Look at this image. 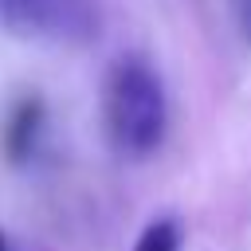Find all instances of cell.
Listing matches in <instances>:
<instances>
[{
	"mask_svg": "<svg viewBox=\"0 0 251 251\" xmlns=\"http://www.w3.org/2000/svg\"><path fill=\"white\" fill-rule=\"evenodd\" d=\"M35 122H39V106H35V102H24V106L16 110V118L8 122V149H12V157H24V153L31 149Z\"/></svg>",
	"mask_w": 251,
	"mask_h": 251,
	"instance_id": "4",
	"label": "cell"
},
{
	"mask_svg": "<svg viewBox=\"0 0 251 251\" xmlns=\"http://www.w3.org/2000/svg\"><path fill=\"white\" fill-rule=\"evenodd\" d=\"M0 251H8V239H4V231H0Z\"/></svg>",
	"mask_w": 251,
	"mask_h": 251,
	"instance_id": "6",
	"label": "cell"
},
{
	"mask_svg": "<svg viewBox=\"0 0 251 251\" xmlns=\"http://www.w3.org/2000/svg\"><path fill=\"white\" fill-rule=\"evenodd\" d=\"M0 12L16 35L55 43L86 39L98 24L94 0H0Z\"/></svg>",
	"mask_w": 251,
	"mask_h": 251,
	"instance_id": "2",
	"label": "cell"
},
{
	"mask_svg": "<svg viewBox=\"0 0 251 251\" xmlns=\"http://www.w3.org/2000/svg\"><path fill=\"white\" fill-rule=\"evenodd\" d=\"M133 251H180V224L176 220H153L141 227Z\"/></svg>",
	"mask_w": 251,
	"mask_h": 251,
	"instance_id": "3",
	"label": "cell"
},
{
	"mask_svg": "<svg viewBox=\"0 0 251 251\" xmlns=\"http://www.w3.org/2000/svg\"><path fill=\"white\" fill-rule=\"evenodd\" d=\"M235 4V16H239V27L247 31V39H251V0H231Z\"/></svg>",
	"mask_w": 251,
	"mask_h": 251,
	"instance_id": "5",
	"label": "cell"
},
{
	"mask_svg": "<svg viewBox=\"0 0 251 251\" xmlns=\"http://www.w3.org/2000/svg\"><path fill=\"white\" fill-rule=\"evenodd\" d=\"M102 126L122 157H149L169 133V94L161 75L141 55H122L102 78Z\"/></svg>",
	"mask_w": 251,
	"mask_h": 251,
	"instance_id": "1",
	"label": "cell"
}]
</instances>
